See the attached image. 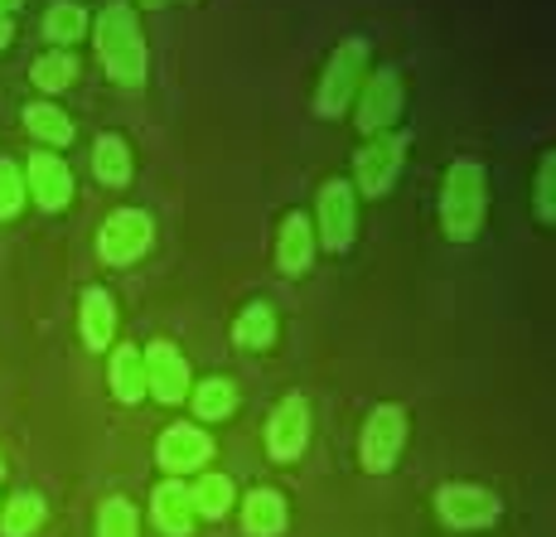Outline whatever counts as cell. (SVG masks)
Segmentation results:
<instances>
[{
  "label": "cell",
  "instance_id": "19",
  "mask_svg": "<svg viewBox=\"0 0 556 537\" xmlns=\"http://www.w3.org/2000/svg\"><path fill=\"white\" fill-rule=\"evenodd\" d=\"M25 126H29V136H35V141H45V146H68L73 141V122L63 116V107L35 102L25 112Z\"/></svg>",
  "mask_w": 556,
  "mask_h": 537
},
{
  "label": "cell",
  "instance_id": "12",
  "mask_svg": "<svg viewBox=\"0 0 556 537\" xmlns=\"http://www.w3.org/2000/svg\"><path fill=\"white\" fill-rule=\"evenodd\" d=\"M208 455H213V446L199 426H169V432L160 436V465H165L169 475H189V470H199Z\"/></svg>",
  "mask_w": 556,
  "mask_h": 537
},
{
  "label": "cell",
  "instance_id": "32",
  "mask_svg": "<svg viewBox=\"0 0 556 537\" xmlns=\"http://www.w3.org/2000/svg\"><path fill=\"white\" fill-rule=\"evenodd\" d=\"M146 5H151V10H155V5H165V0H146Z\"/></svg>",
  "mask_w": 556,
  "mask_h": 537
},
{
  "label": "cell",
  "instance_id": "1",
  "mask_svg": "<svg viewBox=\"0 0 556 537\" xmlns=\"http://www.w3.org/2000/svg\"><path fill=\"white\" fill-rule=\"evenodd\" d=\"M98 53H102L106 73H112V83H122V88H136L146 78V45H141V29H136V10L126 0L102 10Z\"/></svg>",
  "mask_w": 556,
  "mask_h": 537
},
{
  "label": "cell",
  "instance_id": "20",
  "mask_svg": "<svg viewBox=\"0 0 556 537\" xmlns=\"http://www.w3.org/2000/svg\"><path fill=\"white\" fill-rule=\"evenodd\" d=\"M112 388L122 402H141L146 397V363H141V349H116L112 359Z\"/></svg>",
  "mask_w": 556,
  "mask_h": 537
},
{
  "label": "cell",
  "instance_id": "9",
  "mask_svg": "<svg viewBox=\"0 0 556 537\" xmlns=\"http://www.w3.org/2000/svg\"><path fill=\"white\" fill-rule=\"evenodd\" d=\"M402 155H406V136H378L368 150L358 155V185H363V195H388L392 189V179H397V165H402Z\"/></svg>",
  "mask_w": 556,
  "mask_h": 537
},
{
  "label": "cell",
  "instance_id": "8",
  "mask_svg": "<svg viewBox=\"0 0 556 537\" xmlns=\"http://www.w3.org/2000/svg\"><path fill=\"white\" fill-rule=\"evenodd\" d=\"M319 238L329 252H344L354 242V189L344 179H329L319 195Z\"/></svg>",
  "mask_w": 556,
  "mask_h": 537
},
{
  "label": "cell",
  "instance_id": "24",
  "mask_svg": "<svg viewBox=\"0 0 556 537\" xmlns=\"http://www.w3.org/2000/svg\"><path fill=\"white\" fill-rule=\"evenodd\" d=\"M39 523H45V499L39 494H20L5 509V537H29L39 533Z\"/></svg>",
  "mask_w": 556,
  "mask_h": 537
},
{
  "label": "cell",
  "instance_id": "30",
  "mask_svg": "<svg viewBox=\"0 0 556 537\" xmlns=\"http://www.w3.org/2000/svg\"><path fill=\"white\" fill-rule=\"evenodd\" d=\"M10 35H15V25H10V20H0V49L10 45Z\"/></svg>",
  "mask_w": 556,
  "mask_h": 537
},
{
  "label": "cell",
  "instance_id": "21",
  "mask_svg": "<svg viewBox=\"0 0 556 537\" xmlns=\"http://www.w3.org/2000/svg\"><path fill=\"white\" fill-rule=\"evenodd\" d=\"M189 499H194V513H203V519H223V513L232 509V479L203 475L199 485L189 489Z\"/></svg>",
  "mask_w": 556,
  "mask_h": 537
},
{
  "label": "cell",
  "instance_id": "6",
  "mask_svg": "<svg viewBox=\"0 0 556 537\" xmlns=\"http://www.w3.org/2000/svg\"><path fill=\"white\" fill-rule=\"evenodd\" d=\"M435 509H441V519L451 523V528H489V523L498 519V499L475 485H445Z\"/></svg>",
  "mask_w": 556,
  "mask_h": 537
},
{
  "label": "cell",
  "instance_id": "13",
  "mask_svg": "<svg viewBox=\"0 0 556 537\" xmlns=\"http://www.w3.org/2000/svg\"><path fill=\"white\" fill-rule=\"evenodd\" d=\"M29 189H35L39 209H49V213L63 209V203L73 199V175H68V165L39 150V155L29 160Z\"/></svg>",
  "mask_w": 556,
  "mask_h": 537
},
{
  "label": "cell",
  "instance_id": "3",
  "mask_svg": "<svg viewBox=\"0 0 556 537\" xmlns=\"http://www.w3.org/2000/svg\"><path fill=\"white\" fill-rule=\"evenodd\" d=\"M363 63H368V45H363V39H349V45L334 49L325 78H319V98H315L319 116H339V112H344V102H349V92H354Z\"/></svg>",
  "mask_w": 556,
  "mask_h": 537
},
{
  "label": "cell",
  "instance_id": "7",
  "mask_svg": "<svg viewBox=\"0 0 556 537\" xmlns=\"http://www.w3.org/2000/svg\"><path fill=\"white\" fill-rule=\"evenodd\" d=\"M146 392H155L160 402H185V392H189V363L179 359V349L175 344H151L146 349Z\"/></svg>",
  "mask_w": 556,
  "mask_h": 537
},
{
  "label": "cell",
  "instance_id": "23",
  "mask_svg": "<svg viewBox=\"0 0 556 537\" xmlns=\"http://www.w3.org/2000/svg\"><path fill=\"white\" fill-rule=\"evenodd\" d=\"M83 29H88V15H83V5H73V0H63V5H53L45 15V35L53 45H73Z\"/></svg>",
  "mask_w": 556,
  "mask_h": 537
},
{
  "label": "cell",
  "instance_id": "15",
  "mask_svg": "<svg viewBox=\"0 0 556 537\" xmlns=\"http://www.w3.org/2000/svg\"><path fill=\"white\" fill-rule=\"evenodd\" d=\"M242 523H248L252 537H276L286 528V503L276 489H256L248 494V503H242Z\"/></svg>",
  "mask_w": 556,
  "mask_h": 537
},
{
  "label": "cell",
  "instance_id": "4",
  "mask_svg": "<svg viewBox=\"0 0 556 537\" xmlns=\"http://www.w3.org/2000/svg\"><path fill=\"white\" fill-rule=\"evenodd\" d=\"M402 440H406V412L402 407H378L363 426V470L382 475V470L397 465L402 455Z\"/></svg>",
  "mask_w": 556,
  "mask_h": 537
},
{
  "label": "cell",
  "instance_id": "25",
  "mask_svg": "<svg viewBox=\"0 0 556 537\" xmlns=\"http://www.w3.org/2000/svg\"><path fill=\"white\" fill-rule=\"evenodd\" d=\"M276 339V315L266 305H252L238 315V344L242 349H266Z\"/></svg>",
  "mask_w": 556,
  "mask_h": 537
},
{
  "label": "cell",
  "instance_id": "31",
  "mask_svg": "<svg viewBox=\"0 0 556 537\" xmlns=\"http://www.w3.org/2000/svg\"><path fill=\"white\" fill-rule=\"evenodd\" d=\"M15 5H20V0H0V20H5L10 10H15Z\"/></svg>",
  "mask_w": 556,
  "mask_h": 537
},
{
  "label": "cell",
  "instance_id": "5",
  "mask_svg": "<svg viewBox=\"0 0 556 537\" xmlns=\"http://www.w3.org/2000/svg\"><path fill=\"white\" fill-rule=\"evenodd\" d=\"M102 257L106 262H116V266H126V262H136V257L151 247V218H146L141 209H122V213H112L106 218V228H102Z\"/></svg>",
  "mask_w": 556,
  "mask_h": 537
},
{
  "label": "cell",
  "instance_id": "14",
  "mask_svg": "<svg viewBox=\"0 0 556 537\" xmlns=\"http://www.w3.org/2000/svg\"><path fill=\"white\" fill-rule=\"evenodd\" d=\"M155 523L165 528L169 537H185L189 528H194V499H189L185 485H160L155 489Z\"/></svg>",
  "mask_w": 556,
  "mask_h": 537
},
{
  "label": "cell",
  "instance_id": "27",
  "mask_svg": "<svg viewBox=\"0 0 556 537\" xmlns=\"http://www.w3.org/2000/svg\"><path fill=\"white\" fill-rule=\"evenodd\" d=\"M98 537H141L131 503H126V499H106L102 513H98Z\"/></svg>",
  "mask_w": 556,
  "mask_h": 537
},
{
  "label": "cell",
  "instance_id": "10",
  "mask_svg": "<svg viewBox=\"0 0 556 537\" xmlns=\"http://www.w3.org/2000/svg\"><path fill=\"white\" fill-rule=\"evenodd\" d=\"M309 440V407L301 397H286L271 412V426H266V446H271L276 460H295Z\"/></svg>",
  "mask_w": 556,
  "mask_h": 537
},
{
  "label": "cell",
  "instance_id": "28",
  "mask_svg": "<svg viewBox=\"0 0 556 537\" xmlns=\"http://www.w3.org/2000/svg\"><path fill=\"white\" fill-rule=\"evenodd\" d=\"M25 203V175L15 160H0V218H15Z\"/></svg>",
  "mask_w": 556,
  "mask_h": 537
},
{
  "label": "cell",
  "instance_id": "17",
  "mask_svg": "<svg viewBox=\"0 0 556 537\" xmlns=\"http://www.w3.org/2000/svg\"><path fill=\"white\" fill-rule=\"evenodd\" d=\"M112 335H116L112 296H106V291H88V296H83V339H88V349H106Z\"/></svg>",
  "mask_w": 556,
  "mask_h": 537
},
{
  "label": "cell",
  "instance_id": "22",
  "mask_svg": "<svg viewBox=\"0 0 556 537\" xmlns=\"http://www.w3.org/2000/svg\"><path fill=\"white\" fill-rule=\"evenodd\" d=\"M194 407H199L203 422H223V416H232V407H238V388H232L228 378H208L199 388Z\"/></svg>",
  "mask_w": 556,
  "mask_h": 537
},
{
  "label": "cell",
  "instance_id": "2",
  "mask_svg": "<svg viewBox=\"0 0 556 537\" xmlns=\"http://www.w3.org/2000/svg\"><path fill=\"white\" fill-rule=\"evenodd\" d=\"M484 209H489V185H484V165L479 160H455L451 175L441 189V223L455 242H469L484 228Z\"/></svg>",
  "mask_w": 556,
  "mask_h": 537
},
{
  "label": "cell",
  "instance_id": "26",
  "mask_svg": "<svg viewBox=\"0 0 556 537\" xmlns=\"http://www.w3.org/2000/svg\"><path fill=\"white\" fill-rule=\"evenodd\" d=\"M73 78H78V59H68V53H45L35 63V88L45 92H63Z\"/></svg>",
  "mask_w": 556,
  "mask_h": 537
},
{
  "label": "cell",
  "instance_id": "29",
  "mask_svg": "<svg viewBox=\"0 0 556 537\" xmlns=\"http://www.w3.org/2000/svg\"><path fill=\"white\" fill-rule=\"evenodd\" d=\"M552 185H556V160L542 155V170H538V218L552 223Z\"/></svg>",
  "mask_w": 556,
  "mask_h": 537
},
{
  "label": "cell",
  "instance_id": "11",
  "mask_svg": "<svg viewBox=\"0 0 556 537\" xmlns=\"http://www.w3.org/2000/svg\"><path fill=\"white\" fill-rule=\"evenodd\" d=\"M402 112V83L392 68L372 73V83L363 88V107H358V126L363 132H382V126H392Z\"/></svg>",
  "mask_w": 556,
  "mask_h": 537
},
{
  "label": "cell",
  "instance_id": "18",
  "mask_svg": "<svg viewBox=\"0 0 556 537\" xmlns=\"http://www.w3.org/2000/svg\"><path fill=\"white\" fill-rule=\"evenodd\" d=\"M309 252H315V238H309V218H301V213H291L281 228V247H276V257H281V272L301 276L309 266Z\"/></svg>",
  "mask_w": 556,
  "mask_h": 537
},
{
  "label": "cell",
  "instance_id": "16",
  "mask_svg": "<svg viewBox=\"0 0 556 537\" xmlns=\"http://www.w3.org/2000/svg\"><path fill=\"white\" fill-rule=\"evenodd\" d=\"M92 175H98L106 189H122L126 179H131V150H126L122 136H98V150H92Z\"/></svg>",
  "mask_w": 556,
  "mask_h": 537
}]
</instances>
